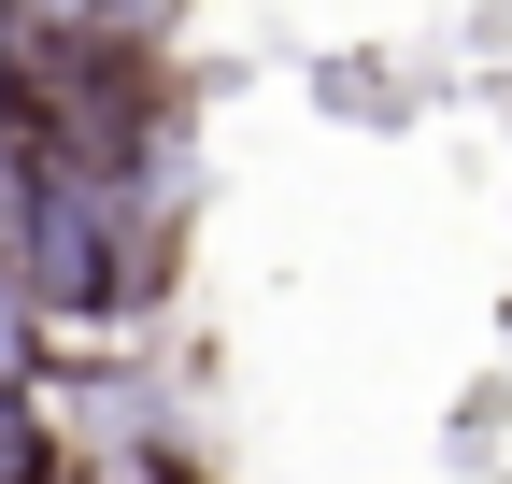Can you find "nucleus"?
<instances>
[{
	"label": "nucleus",
	"mask_w": 512,
	"mask_h": 484,
	"mask_svg": "<svg viewBox=\"0 0 512 484\" xmlns=\"http://www.w3.org/2000/svg\"><path fill=\"white\" fill-rule=\"evenodd\" d=\"M100 484H157V470H143V456H114V470H100Z\"/></svg>",
	"instance_id": "1"
}]
</instances>
